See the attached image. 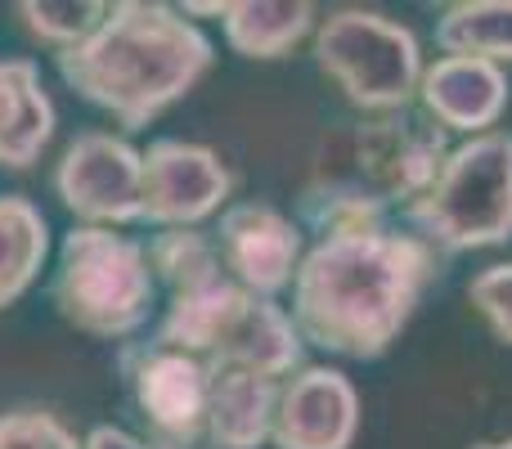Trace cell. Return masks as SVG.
<instances>
[{
  "instance_id": "obj_1",
  "label": "cell",
  "mask_w": 512,
  "mask_h": 449,
  "mask_svg": "<svg viewBox=\"0 0 512 449\" xmlns=\"http://www.w3.org/2000/svg\"><path fill=\"white\" fill-rule=\"evenodd\" d=\"M436 274V252L400 229L319 238L292 274V324L301 342L342 360L391 351Z\"/></svg>"
},
{
  "instance_id": "obj_2",
  "label": "cell",
  "mask_w": 512,
  "mask_h": 449,
  "mask_svg": "<svg viewBox=\"0 0 512 449\" xmlns=\"http://www.w3.org/2000/svg\"><path fill=\"white\" fill-rule=\"evenodd\" d=\"M59 77L126 131H144L212 72L216 45L180 9L117 0L90 41L54 54Z\"/></svg>"
},
{
  "instance_id": "obj_3",
  "label": "cell",
  "mask_w": 512,
  "mask_h": 449,
  "mask_svg": "<svg viewBox=\"0 0 512 449\" xmlns=\"http://www.w3.org/2000/svg\"><path fill=\"white\" fill-rule=\"evenodd\" d=\"M445 153V131L409 108L333 126L310 158L301 221L319 238L387 229V212H405L432 185Z\"/></svg>"
},
{
  "instance_id": "obj_4",
  "label": "cell",
  "mask_w": 512,
  "mask_h": 449,
  "mask_svg": "<svg viewBox=\"0 0 512 449\" xmlns=\"http://www.w3.org/2000/svg\"><path fill=\"white\" fill-rule=\"evenodd\" d=\"M432 252H477L512 238V135L486 131L445 153L436 180L405 207Z\"/></svg>"
},
{
  "instance_id": "obj_5",
  "label": "cell",
  "mask_w": 512,
  "mask_h": 449,
  "mask_svg": "<svg viewBox=\"0 0 512 449\" xmlns=\"http://www.w3.org/2000/svg\"><path fill=\"white\" fill-rule=\"evenodd\" d=\"M153 288L144 243L95 225H72L63 234L50 297L72 328L108 342L135 337L149 324Z\"/></svg>"
},
{
  "instance_id": "obj_6",
  "label": "cell",
  "mask_w": 512,
  "mask_h": 449,
  "mask_svg": "<svg viewBox=\"0 0 512 449\" xmlns=\"http://www.w3.org/2000/svg\"><path fill=\"white\" fill-rule=\"evenodd\" d=\"M315 63L364 113H400L418 99L423 50L405 23L373 9H337L315 27Z\"/></svg>"
},
{
  "instance_id": "obj_7",
  "label": "cell",
  "mask_w": 512,
  "mask_h": 449,
  "mask_svg": "<svg viewBox=\"0 0 512 449\" xmlns=\"http://www.w3.org/2000/svg\"><path fill=\"white\" fill-rule=\"evenodd\" d=\"M54 194L81 225L117 229L144 221L140 149L113 131H81L54 167Z\"/></svg>"
},
{
  "instance_id": "obj_8",
  "label": "cell",
  "mask_w": 512,
  "mask_h": 449,
  "mask_svg": "<svg viewBox=\"0 0 512 449\" xmlns=\"http://www.w3.org/2000/svg\"><path fill=\"white\" fill-rule=\"evenodd\" d=\"M122 378L140 418L149 423V441L167 449H194L207 441V364L185 351H167L153 342H126Z\"/></svg>"
},
{
  "instance_id": "obj_9",
  "label": "cell",
  "mask_w": 512,
  "mask_h": 449,
  "mask_svg": "<svg viewBox=\"0 0 512 449\" xmlns=\"http://www.w3.org/2000/svg\"><path fill=\"white\" fill-rule=\"evenodd\" d=\"M144 162V221L158 229H198L225 207L234 176L212 149L189 140H153Z\"/></svg>"
},
{
  "instance_id": "obj_10",
  "label": "cell",
  "mask_w": 512,
  "mask_h": 449,
  "mask_svg": "<svg viewBox=\"0 0 512 449\" xmlns=\"http://www.w3.org/2000/svg\"><path fill=\"white\" fill-rule=\"evenodd\" d=\"M216 252L225 274L252 297H279L292 288V274L301 265V229L270 203H230L216 225Z\"/></svg>"
},
{
  "instance_id": "obj_11",
  "label": "cell",
  "mask_w": 512,
  "mask_h": 449,
  "mask_svg": "<svg viewBox=\"0 0 512 449\" xmlns=\"http://www.w3.org/2000/svg\"><path fill=\"white\" fill-rule=\"evenodd\" d=\"M360 432V391L337 369H301L279 387L274 449H351Z\"/></svg>"
},
{
  "instance_id": "obj_12",
  "label": "cell",
  "mask_w": 512,
  "mask_h": 449,
  "mask_svg": "<svg viewBox=\"0 0 512 449\" xmlns=\"http://www.w3.org/2000/svg\"><path fill=\"white\" fill-rule=\"evenodd\" d=\"M418 104L432 117L441 131H463L486 135L495 131V122L508 108V77L504 68L486 59H454V54H441L432 68H423V81H418Z\"/></svg>"
},
{
  "instance_id": "obj_13",
  "label": "cell",
  "mask_w": 512,
  "mask_h": 449,
  "mask_svg": "<svg viewBox=\"0 0 512 449\" xmlns=\"http://www.w3.org/2000/svg\"><path fill=\"white\" fill-rule=\"evenodd\" d=\"M279 387L243 364H207V441L216 449H261L274 432Z\"/></svg>"
},
{
  "instance_id": "obj_14",
  "label": "cell",
  "mask_w": 512,
  "mask_h": 449,
  "mask_svg": "<svg viewBox=\"0 0 512 449\" xmlns=\"http://www.w3.org/2000/svg\"><path fill=\"white\" fill-rule=\"evenodd\" d=\"M54 140V104L36 59H0V167L32 171Z\"/></svg>"
},
{
  "instance_id": "obj_15",
  "label": "cell",
  "mask_w": 512,
  "mask_h": 449,
  "mask_svg": "<svg viewBox=\"0 0 512 449\" xmlns=\"http://www.w3.org/2000/svg\"><path fill=\"white\" fill-rule=\"evenodd\" d=\"M301 346L306 342H301L288 310H283L279 301L252 297L248 292V301L239 306L230 333L221 337V346H216V355L207 364L230 360V364H243V369H256L261 378L288 382L292 373H301Z\"/></svg>"
},
{
  "instance_id": "obj_16",
  "label": "cell",
  "mask_w": 512,
  "mask_h": 449,
  "mask_svg": "<svg viewBox=\"0 0 512 449\" xmlns=\"http://www.w3.org/2000/svg\"><path fill=\"white\" fill-rule=\"evenodd\" d=\"M243 301H248V292L234 279H216V283H207V288L176 292L167 315L158 319V328H153L144 342L167 346V351H185L207 364L216 355V346H221V337L230 333Z\"/></svg>"
},
{
  "instance_id": "obj_17",
  "label": "cell",
  "mask_w": 512,
  "mask_h": 449,
  "mask_svg": "<svg viewBox=\"0 0 512 449\" xmlns=\"http://www.w3.org/2000/svg\"><path fill=\"white\" fill-rule=\"evenodd\" d=\"M225 41L243 59H283L315 36V5L306 0H239L221 18Z\"/></svg>"
},
{
  "instance_id": "obj_18",
  "label": "cell",
  "mask_w": 512,
  "mask_h": 449,
  "mask_svg": "<svg viewBox=\"0 0 512 449\" xmlns=\"http://www.w3.org/2000/svg\"><path fill=\"white\" fill-rule=\"evenodd\" d=\"M50 256V225L23 194H0V310L36 283Z\"/></svg>"
},
{
  "instance_id": "obj_19",
  "label": "cell",
  "mask_w": 512,
  "mask_h": 449,
  "mask_svg": "<svg viewBox=\"0 0 512 449\" xmlns=\"http://www.w3.org/2000/svg\"><path fill=\"white\" fill-rule=\"evenodd\" d=\"M436 45L454 59L512 63V0H463L436 18Z\"/></svg>"
},
{
  "instance_id": "obj_20",
  "label": "cell",
  "mask_w": 512,
  "mask_h": 449,
  "mask_svg": "<svg viewBox=\"0 0 512 449\" xmlns=\"http://www.w3.org/2000/svg\"><path fill=\"white\" fill-rule=\"evenodd\" d=\"M144 256H149L153 283H167L171 297L207 288L216 279H230L221 252H216V238L203 234V229H158L144 243Z\"/></svg>"
},
{
  "instance_id": "obj_21",
  "label": "cell",
  "mask_w": 512,
  "mask_h": 449,
  "mask_svg": "<svg viewBox=\"0 0 512 449\" xmlns=\"http://www.w3.org/2000/svg\"><path fill=\"white\" fill-rule=\"evenodd\" d=\"M18 18L36 41L54 45V50H72V45L90 41L99 32V23L108 18V5L104 0H23Z\"/></svg>"
},
{
  "instance_id": "obj_22",
  "label": "cell",
  "mask_w": 512,
  "mask_h": 449,
  "mask_svg": "<svg viewBox=\"0 0 512 449\" xmlns=\"http://www.w3.org/2000/svg\"><path fill=\"white\" fill-rule=\"evenodd\" d=\"M0 449H81L63 418L45 409H5L0 414Z\"/></svg>"
},
{
  "instance_id": "obj_23",
  "label": "cell",
  "mask_w": 512,
  "mask_h": 449,
  "mask_svg": "<svg viewBox=\"0 0 512 449\" xmlns=\"http://www.w3.org/2000/svg\"><path fill=\"white\" fill-rule=\"evenodd\" d=\"M468 301L490 324V333L512 346V261L486 265V270L468 283Z\"/></svg>"
},
{
  "instance_id": "obj_24",
  "label": "cell",
  "mask_w": 512,
  "mask_h": 449,
  "mask_svg": "<svg viewBox=\"0 0 512 449\" xmlns=\"http://www.w3.org/2000/svg\"><path fill=\"white\" fill-rule=\"evenodd\" d=\"M81 449H167V445L144 441V436L126 432V427H108V423H99V427H90V436L81 441Z\"/></svg>"
},
{
  "instance_id": "obj_25",
  "label": "cell",
  "mask_w": 512,
  "mask_h": 449,
  "mask_svg": "<svg viewBox=\"0 0 512 449\" xmlns=\"http://www.w3.org/2000/svg\"><path fill=\"white\" fill-rule=\"evenodd\" d=\"M472 449H512V436H504V441H481V445H472Z\"/></svg>"
}]
</instances>
